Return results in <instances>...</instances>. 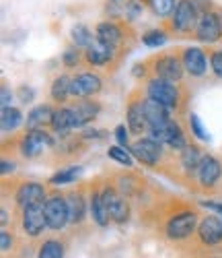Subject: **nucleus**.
<instances>
[{
	"instance_id": "1",
	"label": "nucleus",
	"mask_w": 222,
	"mask_h": 258,
	"mask_svg": "<svg viewBox=\"0 0 222 258\" xmlns=\"http://www.w3.org/2000/svg\"><path fill=\"white\" fill-rule=\"evenodd\" d=\"M146 93L148 97L157 99L159 103H163L165 107H169V110H177L181 103V91L177 85H173L171 81H165L161 77H154L148 81L146 85Z\"/></svg>"
},
{
	"instance_id": "2",
	"label": "nucleus",
	"mask_w": 222,
	"mask_h": 258,
	"mask_svg": "<svg viewBox=\"0 0 222 258\" xmlns=\"http://www.w3.org/2000/svg\"><path fill=\"white\" fill-rule=\"evenodd\" d=\"M195 225H197V215L193 211H181V213L173 215V217L167 221L165 233H167L169 240L181 242V240H187L195 231Z\"/></svg>"
},
{
	"instance_id": "3",
	"label": "nucleus",
	"mask_w": 222,
	"mask_h": 258,
	"mask_svg": "<svg viewBox=\"0 0 222 258\" xmlns=\"http://www.w3.org/2000/svg\"><path fill=\"white\" fill-rule=\"evenodd\" d=\"M148 137L159 141L171 149H177V151H183V149L187 147V141H185V135L183 131L179 128V124H175L173 120H169L167 124L163 126H152L148 128Z\"/></svg>"
},
{
	"instance_id": "4",
	"label": "nucleus",
	"mask_w": 222,
	"mask_h": 258,
	"mask_svg": "<svg viewBox=\"0 0 222 258\" xmlns=\"http://www.w3.org/2000/svg\"><path fill=\"white\" fill-rule=\"evenodd\" d=\"M46 219L48 227L54 231H60L66 227V223H70L68 201L62 195H52L50 199H46Z\"/></svg>"
},
{
	"instance_id": "5",
	"label": "nucleus",
	"mask_w": 222,
	"mask_h": 258,
	"mask_svg": "<svg viewBox=\"0 0 222 258\" xmlns=\"http://www.w3.org/2000/svg\"><path fill=\"white\" fill-rule=\"evenodd\" d=\"M199 21V11L197 7L193 5V0H179L173 11V17H171V25L175 31H181V33H187L191 29H195Z\"/></svg>"
},
{
	"instance_id": "6",
	"label": "nucleus",
	"mask_w": 222,
	"mask_h": 258,
	"mask_svg": "<svg viewBox=\"0 0 222 258\" xmlns=\"http://www.w3.org/2000/svg\"><path fill=\"white\" fill-rule=\"evenodd\" d=\"M101 197H103V203H105V209L109 213V219L114 221V223H126L130 219V205L128 201L120 195V192L116 188H103L101 190Z\"/></svg>"
},
{
	"instance_id": "7",
	"label": "nucleus",
	"mask_w": 222,
	"mask_h": 258,
	"mask_svg": "<svg viewBox=\"0 0 222 258\" xmlns=\"http://www.w3.org/2000/svg\"><path fill=\"white\" fill-rule=\"evenodd\" d=\"M52 145H54V139L46 128H35V131H29L23 137V141H21V155L27 157V159L37 157L39 153H43Z\"/></svg>"
},
{
	"instance_id": "8",
	"label": "nucleus",
	"mask_w": 222,
	"mask_h": 258,
	"mask_svg": "<svg viewBox=\"0 0 222 258\" xmlns=\"http://www.w3.org/2000/svg\"><path fill=\"white\" fill-rule=\"evenodd\" d=\"M130 151H132V155H134L142 165L152 167V165H157L161 161V157H163V143L146 137V139L136 141L134 145L130 147Z\"/></svg>"
},
{
	"instance_id": "9",
	"label": "nucleus",
	"mask_w": 222,
	"mask_h": 258,
	"mask_svg": "<svg viewBox=\"0 0 222 258\" xmlns=\"http://www.w3.org/2000/svg\"><path fill=\"white\" fill-rule=\"evenodd\" d=\"M46 227H48L46 203L29 205L23 209V231L29 235V238H39Z\"/></svg>"
},
{
	"instance_id": "10",
	"label": "nucleus",
	"mask_w": 222,
	"mask_h": 258,
	"mask_svg": "<svg viewBox=\"0 0 222 258\" xmlns=\"http://www.w3.org/2000/svg\"><path fill=\"white\" fill-rule=\"evenodd\" d=\"M195 37L204 44H214L222 37V21L216 13H202L195 25Z\"/></svg>"
},
{
	"instance_id": "11",
	"label": "nucleus",
	"mask_w": 222,
	"mask_h": 258,
	"mask_svg": "<svg viewBox=\"0 0 222 258\" xmlns=\"http://www.w3.org/2000/svg\"><path fill=\"white\" fill-rule=\"evenodd\" d=\"M183 60L177 58L175 54H163L154 60V73L157 77L171 81V83H179L183 79Z\"/></svg>"
},
{
	"instance_id": "12",
	"label": "nucleus",
	"mask_w": 222,
	"mask_h": 258,
	"mask_svg": "<svg viewBox=\"0 0 222 258\" xmlns=\"http://www.w3.org/2000/svg\"><path fill=\"white\" fill-rule=\"evenodd\" d=\"M103 83H101V77L99 75H93V73H78L74 79H72V87H70V93L72 97L80 99V97H93L101 91Z\"/></svg>"
},
{
	"instance_id": "13",
	"label": "nucleus",
	"mask_w": 222,
	"mask_h": 258,
	"mask_svg": "<svg viewBox=\"0 0 222 258\" xmlns=\"http://www.w3.org/2000/svg\"><path fill=\"white\" fill-rule=\"evenodd\" d=\"M197 238L204 246L222 244V221L214 215H206L197 225Z\"/></svg>"
},
{
	"instance_id": "14",
	"label": "nucleus",
	"mask_w": 222,
	"mask_h": 258,
	"mask_svg": "<svg viewBox=\"0 0 222 258\" xmlns=\"http://www.w3.org/2000/svg\"><path fill=\"white\" fill-rule=\"evenodd\" d=\"M70 110L74 114V126L76 128H82L84 124L88 122H93L99 112H101V105L97 101H91V99H86V97H80L76 99L72 105H70Z\"/></svg>"
},
{
	"instance_id": "15",
	"label": "nucleus",
	"mask_w": 222,
	"mask_h": 258,
	"mask_svg": "<svg viewBox=\"0 0 222 258\" xmlns=\"http://www.w3.org/2000/svg\"><path fill=\"white\" fill-rule=\"evenodd\" d=\"M43 199H46V188L37 182H23L15 195V201L21 209H25L29 205H37V203H46Z\"/></svg>"
},
{
	"instance_id": "16",
	"label": "nucleus",
	"mask_w": 222,
	"mask_h": 258,
	"mask_svg": "<svg viewBox=\"0 0 222 258\" xmlns=\"http://www.w3.org/2000/svg\"><path fill=\"white\" fill-rule=\"evenodd\" d=\"M222 176V163L212 157V155H204L202 159V165L197 167V180L204 188H212L216 186V182L220 180Z\"/></svg>"
},
{
	"instance_id": "17",
	"label": "nucleus",
	"mask_w": 222,
	"mask_h": 258,
	"mask_svg": "<svg viewBox=\"0 0 222 258\" xmlns=\"http://www.w3.org/2000/svg\"><path fill=\"white\" fill-rule=\"evenodd\" d=\"M114 50L116 48L103 44L99 39H93V44H88L84 50V60L91 64V67H105V64L114 60Z\"/></svg>"
},
{
	"instance_id": "18",
	"label": "nucleus",
	"mask_w": 222,
	"mask_h": 258,
	"mask_svg": "<svg viewBox=\"0 0 222 258\" xmlns=\"http://www.w3.org/2000/svg\"><path fill=\"white\" fill-rule=\"evenodd\" d=\"M183 67L191 77H204L208 71V62H206V54L199 48H185L181 54Z\"/></svg>"
},
{
	"instance_id": "19",
	"label": "nucleus",
	"mask_w": 222,
	"mask_h": 258,
	"mask_svg": "<svg viewBox=\"0 0 222 258\" xmlns=\"http://www.w3.org/2000/svg\"><path fill=\"white\" fill-rule=\"evenodd\" d=\"M126 120H128V128L132 135H142L146 128H148V122H146V116H144V107H142V99H132L128 110H126Z\"/></svg>"
},
{
	"instance_id": "20",
	"label": "nucleus",
	"mask_w": 222,
	"mask_h": 258,
	"mask_svg": "<svg viewBox=\"0 0 222 258\" xmlns=\"http://www.w3.org/2000/svg\"><path fill=\"white\" fill-rule=\"evenodd\" d=\"M142 107H144V116H146L148 128L163 126V124H167L171 120L169 118V107H165L163 103H159L157 99H152V97L142 99Z\"/></svg>"
},
{
	"instance_id": "21",
	"label": "nucleus",
	"mask_w": 222,
	"mask_h": 258,
	"mask_svg": "<svg viewBox=\"0 0 222 258\" xmlns=\"http://www.w3.org/2000/svg\"><path fill=\"white\" fill-rule=\"evenodd\" d=\"M95 33H97V39L99 41H103V44H107L111 48H118L120 41H122V29H120V25L111 23V21H103V23H99L97 29H95Z\"/></svg>"
},
{
	"instance_id": "22",
	"label": "nucleus",
	"mask_w": 222,
	"mask_h": 258,
	"mask_svg": "<svg viewBox=\"0 0 222 258\" xmlns=\"http://www.w3.org/2000/svg\"><path fill=\"white\" fill-rule=\"evenodd\" d=\"M88 209H91V217L97 225H101V227L109 225L111 219H109V213L105 209V203H103V197H101L99 190L91 192V197H88Z\"/></svg>"
},
{
	"instance_id": "23",
	"label": "nucleus",
	"mask_w": 222,
	"mask_h": 258,
	"mask_svg": "<svg viewBox=\"0 0 222 258\" xmlns=\"http://www.w3.org/2000/svg\"><path fill=\"white\" fill-rule=\"evenodd\" d=\"M54 110L48 103H41L27 114V131H35V128H43L46 124H52Z\"/></svg>"
},
{
	"instance_id": "24",
	"label": "nucleus",
	"mask_w": 222,
	"mask_h": 258,
	"mask_svg": "<svg viewBox=\"0 0 222 258\" xmlns=\"http://www.w3.org/2000/svg\"><path fill=\"white\" fill-rule=\"evenodd\" d=\"M52 128H54V133H68L72 131L74 126V114L70 110V105H66V107H58V110H54V116H52Z\"/></svg>"
},
{
	"instance_id": "25",
	"label": "nucleus",
	"mask_w": 222,
	"mask_h": 258,
	"mask_svg": "<svg viewBox=\"0 0 222 258\" xmlns=\"http://www.w3.org/2000/svg\"><path fill=\"white\" fill-rule=\"evenodd\" d=\"M66 201H68V211H70V223H82L84 215H86V201L84 197L80 195V192H70L68 197H66Z\"/></svg>"
},
{
	"instance_id": "26",
	"label": "nucleus",
	"mask_w": 222,
	"mask_h": 258,
	"mask_svg": "<svg viewBox=\"0 0 222 258\" xmlns=\"http://www.w3.org/2000/svg\"><path fill=\"white\" fill-rule=\"evenodd\" d=\"M21 122H23V114H21V110L11 107V105L3 107V112H0V128H3L5 135L17 131V128L21 126Z\"/></svg>"
},
{
	"instance_id": "27",
	"label": "nucleus",
	"mask_w": 222,
	"mask_h": 258,
	"mask_svg": "<svg viewBox=\"0 0 222 258\" xmlns=\"http://www.w3.org/2000/svg\"><path fill=\"white\" fill-rule=\"evenodd\" d=\"M202 159H204L202 151H199L197 147H193V145H187L181 151V165H183V169L187 171V174L197 171V167L202 165Z\"/></svg>"
},
{
	"instance_id": "28",
	"label": "nucleus",
	"mask_w": 222,
	"mask_h": 258,
	"mask_svg": "<svg viewBox=\"0 0 222 258\" xmlns=\"http://www.w3.org/2000/svg\"><path fill=\"white\" fill-rule=\"evenodd\" d=\"M70 87H72V79L70 77H66V75L56 77V81L52 83V99L58 101V103L68 101V97L72 95Z\"/></svg>"
},
{
	"instance_id": "29",
	"label": "nucleus",
	"mask_w": 222,
	"mask_h": 258,
	"mask_svg": "<svg viewBox=\"0 0 222 258\" xmlns=\"http://www.w3.org/2000/svg\"><path fill=\"white\" fill-rule=\"evenodd\" d=\"M37 258H64V246L58 240L43 242L37 252Z\"/></svg>"
},
{
	"instance_id": "30",
	"label": "nucleus",
	"mask_w": 222,
	"mask_h": 258,
	"mask_svg": "<svg viewBox=\"0 0 222 258\" xmlns=\"http://www.w3.org/2000/svg\"><path fill=\"white\" fill-rule=\"evenodd\" d=\"M80 167H66V169H60L58 174H54L52 178H50V184H54V186H60V184H70V182H74L78 176H80Z\"/></svg>"
},
{
	"instance_id": "31",
	"label": "nucleus",
	"mask_w": 222,
	"mask_h": 258,
	"mask_svg": "<svg viewBox=\"0 0 222 258\" xmlns=\"http://www.w3.org/2000/svg\"><path fill=\"white\" fill-rule=\"evenodd\" d=\"M72 41L76 48H86L88 44H93V33L86 25H74L72 27Z\"/></svg>"
},
{
	"instance_id": "32",
	"label": "nucleus",
	"mask_w": 222,
	"mask_h": 258,
	"mask_svg": "<svg viewBox=\"0 0 222 258\" xmlns=\"http://www.w3.org/2000/svg\"><path fill=\"white\" fill-rule=\"evenodd\" d=\"M165 41H167V33L161 29H150L142 35V44L148 48H161Z\"/></svg>"
},
{
	"instance_id": "33",
	"label": "nucleus",
	"mask_w": 222,
	"mask_h": 258,
	"mask_svg": "<svg viewBox=\"0 0 222 258\" xmlns=\"http://www.w3.org/2000/svg\"><path fill=\"white\" fill-rule=\"evenodd\" d=\"M107 155L114 159V161L126 165V167L134 165V159H132V155L126 151V147H120V145H118V147H109V149H107Z\"/></svg>"
},
{
	"instance_id": "34",
	"label": "nucleus",
	"mask_w": 222,
	"mask_h": 258,
	"mask_svg": "<svg viewBox=\"0 0 222 258\" xmlns=\"http://www.w3.org/2000/svg\"><path fill=\"white\" fill-rule=\"evenodd\" d=\"M148 3H150L152 13L159 15V17H169V15H173V11H175V7H177L175 0H148Z\"/></svg>"
},
{
	"instance_id": "35",
	"label": "nucleus",
	"mask_w": 222,
	"mask_h": 258,
	"mask_svg": "<svg viewBox=\"0 0 222 258\" xmlns=\"http://www.w3.org/2000/svg\"><path fill=\"white\" fill-rule=\"evenodd\" d=\"M189 126H191L193 137H197L199 141H210V135L206 133V128H204V124H202V120H199L197 114H189Z\"/></svg>"
},
{
	"instance_id": "36",
	"label": "nucleus",
	"mask_w": 222,
	"mask_h": 258,
	"mask_svg": "<svg viewBox=\"0 0 222 258\" xmlns=\"http://www.w3.org/2000/svg\"><path fill=\"white\" fill-rule=\"evenodd\" d=\"M62 62H64V67H66V69H74L76 64L80 62V50H76V48L66 50L64 56H62Z\"/></svg>"
},
{
	"instance_id": "37",
	"label": "nucleus",
	"mask_w": 222,
	"mask_h": 258,
	"mask_svg": "<svg viewBox=\"0 0 222 258\" xmlns=\"http://www.w3.org/2000/svg\"><path fill=\"white\" fill-rule=\"evenodd\" d=\"M210 69L216 77L222 79V52H212L210 54Z\"/></svg>"
},
{
	"instance_id": "38",
	"label": "nucleus",
	"mask_w": 222,
	"mask_h": 258,
	"mask_svg": "<svg viewBox=\"0 0 222 258\" xmlns=\"http://www.w3.org/2000/svg\"><path fill=\"white\" fill-rule=\"evenodd\" d=\"M128 133H130V128H126L124 124H120L116 128V139H118L120 147H128Z\"/></svg>"
},
{
	"instance_id": "39",
	"label": "nucleus",
	"mask_w": 222,
	"mask_h": 258,
	"mask_svg": "<svg viewBox=\"0 0 222 258\" xmlns=\"http://www.w3.org/2000/svg\"><path fill=\"white\" fill-rule=\"evenodd\" d=\"M0 248H3V252H9L13 248V235L9 231H0Z\"/></svg>"
},
{
	"instance_id": "40",
	"label": "nucleus",
	"mask_w": 222,
	"mask_h": 258,
	"mask_svg": "<svg viewBox=\"0 0 222 258\" xmlns=\"http://www.w3.org/2000/svg\"><path fill=\"white\" fill-rule=\"evenodd\" d=\"M17 93H19V99L23 101V103H31V101H33V95H35L33 89H31V87H25V85H23V87H19Z\"/></svg>"
},
{
	"instance_id": "41",
	"label": "nucleus",
	"mask_w": 222,
	"mask_h": 258,
	"mask_svg": "<svg viewBox=\"0 0 222 258\" xmlns=\"http://www.w3.org/2000/svg\"><path fill=\"white\" fill-rule=\"evenodd\" d=\"M9 171H15V163H13V161H9V159H3V163H0V174L7 176Z\"/></svg>"
},
{
	"instance_id": "42",
	"label": "nucleus",
	"mask_w": 222,
	"mask_h": 258,
	"mask_svg": "<svg viewBox=\"0 0 222 258\" xmlns=\"http://www.w3.org/2000/svg\"><path fill=\"white\" fill-rule=\"evenodd\" d=\"M11 99H13V93L9 91V87H7V85H3V107H9Z\"/></svg>"
},
{
	"instance_id": "43",
	"label": "nucleus",
	"mask_w": 222,
	"mask_h": 258,
	"mask_svg": "<svg viewBox=\"0 0 222 258\" xmlns=\"http://www.w3.org/2000/svg\"><path fill=\"white\" fill-rule=\"evenodd\" d=\"M202 205L208 207V209H212V211H218L222 215V205H218V203H202Z\"/></svg>"
},
{
	"instance_id": "44",
	"label": "nucleus",
	"mask_w": 222,
	"mask_h": 258,
	"mask_svg": "<svg viewBox=\"0 0 222 258\" xmlns=\"http://www.w3.org/2000/svg\"><path fill=\"white\" fill-rule=\"evenodd\" d=\"M0 215H3V217H0V221H3V227L9 223V211L7 209H3V213H0Z\"/></svg>"
}]
</instances>
